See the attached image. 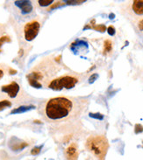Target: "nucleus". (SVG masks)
<instances>
[{
  "mask_svg": "<svg viewBox=\"0 0 143 160\" xmlns=\"http://www.w3.org/2000/svg\"><path fill=\"white\" fill-rule=\"evenodd\" d=\"M1 89H2L3 92L7 93L8 95L11 98H15L18 95V93H19V85L17 82H11L8 85L3 86Z\"/></svg>",
  "mask_w": 143,
  "mask_h": 160,
  "instance_id": "obj_7",
  "label": "nucleus"
},
{
  "mask_svg": "<svg viewBox=\"0 0 143 160\" xmlns=\"http://www.w3.org/2000/svg\"><path fill=\"white\" fill-rule=\"evenodd\" d=\"M93 28L96 29L97 31L102 32H104L105 31V29H106L105 26H104V25H99V26H94Z\"/></svg>",
  "mask_w": 143,
  "mask_h": 160,
  "instance_id": "obj_18",
  "label": "nucleus"
},
{
  "mask_svg": "<svg viewBox=\"0 0 143 160\" xmlns=\"http://www.w3.org/2000/svg\"><path fill=\"white\" fill-rule=\"evenodd\" d=\"M132 11L137 16H143V0H135L132 4Z\"/></svg>",
  "mask_w": 143,
  "mask_h": 160,
  "instance_id": "obj_9",
  "label": "nucleus"
},
{
  "mask_svg": "<svg viewBox=\"0 0 143 160\" xmlns=\"http://www.w3.org/2000/svg\"><path fill=\"white\" fill-rule=\"evenodd\" d=\"M112 50V41L111 40H105L104 41V52H110Z\"/></svg>",
  "mask_w": 143,
  "mask_h": 160,
  "instance_id": "obj_12",
  "label": "nucleus"
},
{
  "mask_svg": "<svg viewBox=\"0 0 143 160\" xmlns=\"http://www.w3.org/2000/svg\"><path fill=\"white\" fill-rule=\"evenodd\" d=\"M34 106H21L19 108L14 109L13 110H11V114H19V113H24V112H27L32 109H33Z\"/></svg>",
  "mask_w": 143,
  "mask_h": 160,
  "instance_id": "obj_10",
  "label": "nucleus"
},
{
  "mask_svg": "<svg viewBox=\"0 0 143 160\" xmlns=\"http://www.w3.org/2000/svg\"><path fill=\"white\" fill-rule=\"evenodd\" d=\"M79 82L77 75L74 74H65L59 78L52 80V82L47 85L49 88L54 90H62L63 88L70 89L74 88Z\"/></svg>",
  "mask_w": 143,
  "mask_h": 160,
  "instance_id": "obj_4",
  "label": "nucleus"
},
{
  "mask_svg": "<svg viewBox=\"0 0 143 160\" xmlns=\"http://www.w3.org/2000/svg\"><path fill=\"white\" fill-rule=\"evenodd\" d=\"M142 130H143V127L141 126L140 124H136V125H135V133H136V134L141 132Z\"/></svg>",
  "mask_w": 143,
  "mask_h": 160,
  "instance_id": "obj_19",
  "label": "nucleus"
},
{
  "mask_svg": "<svg viewBox=\"0 0 143 160\" xmlns=\"http://www.w3.org/2000/svg\"><path fill=\"white\" fill-rule=\"evenodd\" d=\"M3 76H4V71L0 69V79H2Z\"/></svg>",
  "mask_w": 143,
  "mask_h": 160,
  "instance_id": "obj_22",
  "label": "nucleus"
},
{
  "mask_svg": "<svg viewBox=\"0 0 143 160\" xmlns=\"http://www.w3.org/2000/svg\"><path fill=\"white\" fill-rule=\"evenodd\" d=\"M88 101L80 98L58 96L47 101L43 107V117L51 122H64L77 119L86 109Z\"/></svg>",
  "mask_w": 143,
  "mask_h": 160,
  "instance_id": "obj_1",
  "label": "nucleus"
},
{
  "mask_svg": "<svg viewBox=\"0 0 143 160\" xmlns=\"http://www.w3.org/2000/svg\"><path fill=\"white\" fill-rule=\"evenodd\" d=\"M108 33L110 34V35H114L115 34V28H114V26H110L109 27H108Z\"/></svg>",
  "mask_w": 143,
  "mask_h": 160,
  "instance_id": "obj_21",
  "label": "nucleus"
},
{
  "mask_svg": "<svg viewBox=\"0 0 143 160\" xmlns=\"http://www.w3.org/2000/svg\"><path fill=\"white\" fill-rule=\"evenodd\" d=\"M85 147L97 160H104L109 149V143L103 135H92L86 140Z\"/></svg>",
  "mask_w": 143,
  "mask_h": 160,
  "instance_id": "obj_3",
  "label": "nucleus"
},
{
  "mask_svg": "<svg viewBox=\"0 0 143 160\" xmlns=\"http://www.w3.org/2000/svg\"><path fill=\"white\" fill-rule=\"evenodd\" d=\"M11 102L10 101H8V100L0 101V111H2L5 108L11 107Z\"/></svg>",
  "mask_w": 143,
  "mask_h": 160,
  "instance_id": "obj_11",
  "label": "nucleus"
},
{
  "mask_svg": "<svg viewBox=\"0 0 143 160\" xmlns=\"http://www.w3.org/2000/svg\"><path fill=\"white\" fill-rule=\"evenodd\" d=\"M67 160H77L78 158V146L76 143L70 144L64 151Z\"/></svg>",
  "mask_w": 143,
  "mask_h": 160,
  "instance_id": "obj_6",
  "label": "nucleus"
},
{
  "mask_svg": "<svg viewBox=\"0 0 143 160\" xmlns=\"http://www.w3.org/2000/svg\"><path fill=\"white\" fill-rule=\"evenodd\" d=\"M90 117H93V118H96V119H99V120H103L104 119V116L101 115V114H99V113H97V114L90 113Z\"/></svg>",
  "mask_w": 143,
  "mask_h": 160,
  "instance_id": "obj_15",
  "label": "nucleus"
},
{
  "mask_svg": "<svg viewBox=\"0 0 143 160\" xmlns=\"http://www.w3.org/2000/svg\"><path fill=\"white\" fill-rule=\"evenodd\" d=\"M10 41H11V39H10L8 36L1 37V38H0V48H1V47L3 45L4 43H5V42H10ZM0 52H1V49H0Z\"/></svg>",
  "mask_w": 143,
  "mask_h": 160,
  "instance_id": "obj_14",
  "label": "nucleus"
},
{
  "mask_svg": "<svg viewBox=\"0 0 143 160\" xmlns=\"http://www.w3.org/2000/svg\"><path fill=\"white\" fill-rule=\"evenodd\" d=\"M41 29V24L37 20H32L26 24L24 27V35L27 41H32L36 38Z\"/></svg>",
  "mask_w": 143,
  "mask_h": 160,
  "instance_id": "obj_5",
  "label": "nucleus"
},
{
  "mask_svg": "<svg viewBox=\"0 0 143 160\" xmlns=\"http://www.w3.org/2000/svg\"><path fill=\"white\" fill-rule=\"evenodd\" d=\"M38 3L41 6H47L54 3V0H40Z\"/></svg>",
  "mask_w": 143,
  "mask_h": 160,
  "instance_id": "obj_13",
  "label": "nucleus"
},
{
  "mask_svg": "<svg viewBox=\"0 0 143 160\" xmlns=\"http://www.w3.org/2000/svg\"><path fill=\"white\" fill-rule=\"evenodd\" d=\"M98 77V75L97 74H92V75L90 77V79H89V82H90V83H93V82H95V80H96Z\"/></svg>",
  "mask_w": 143,
  "mask_h": 160,
  "instance_id": "obj_20",
  "label": "nucleus"
},
{
  "mask_svg": "<svg viewBox=\"0 0 143 160\" xmlns=\"http://www.w3.org/2000/svg\"><path fill=\"white\" fill-rule=\"evenodd\" d=\"M62 69V66L57 64L56 60L53 56L43 59L36 67H34L31 72L27 75L29 84L33 88H42L52 82L58 72Z\"/></svg>",
  "mask_w": 143,
  "mask_h": 160,
  "instance_id": "obj_2",
  "label": "nucleus"
},
{
  "mask_svg": "<svg viewBox=\"0 0 143 160\" xmlns=\"http://www.w3.org/2000/svg\"><path fill=\"white\" fill-rule=\"evenodd\" d=\"M137 26H138V29L140 32L143 33V18H141L140 20L138 21L137 23Z\"/></svg>",
  "mask_w": 143,
  "mask_h": 160,
  "instance_id": "obj_17",
  "label": "nucleus"
},
{
  "mask_svg": "<svg viewBox=\"0 0 143 160\" xmlns=\"http://www.w3.org/2000/svg\"><path fill=\"white\" fill-rule=\"evenodd\" d=\"M14 3L15 5L21 10L23 14H28L32 13V11L33 10V7L30 1H15Z\"/></svg>",
  "mask_w": 143,
  "mask_h": 160,
  "instance_id": "obj_8",
  "label": "nucleus"
},
{
  "mask_svg": "<svg viewBox=\"0 0 143 160\" xmlns=\"http://www.w3.org/2000/svg\"><path fill=\"white\" fill-rule=\"evenodd\" d=\"M41 148H42V146H40V147H35V148H33V149L31 151V154L32 155H38L40 152H41Z\"/></svg>",
  "mask_w": 143,
  "mask_h": 160,
  "instance_id": "obj_16",
  "label": "nucleus"
}]
</instances>
